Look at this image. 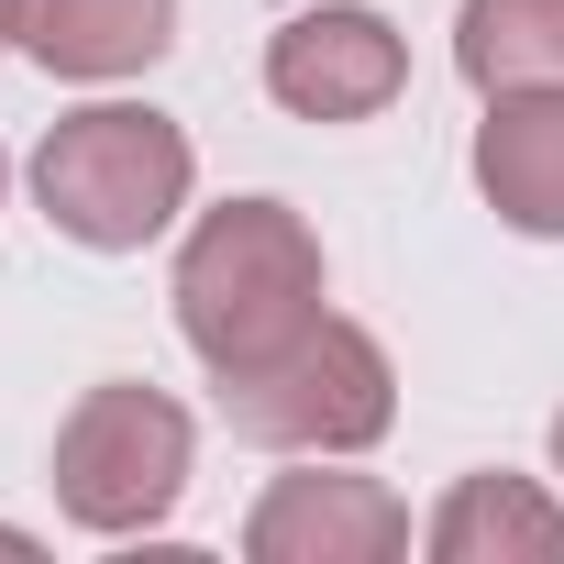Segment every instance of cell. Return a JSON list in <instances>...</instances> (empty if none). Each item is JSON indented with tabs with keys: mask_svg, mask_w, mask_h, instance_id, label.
<instances>
[{
	"mask_svg": "<svg viewBox=\"0 0 564 564\" xmlns=\"http://www.w3.org/2000/svg\"><path fill=\"white\" fill-rule=\"evenodd\" d=\"M410 542V509L377 476H276L243 520L254 564H388Z\"/></svg>",
	"mask_w": 564,
	"mask_h": 564,
	"instance_id": "8992f818",
	"label": "cell"
},
{
	"mask_svg": "<svg viewBox=\"0 0 564 564\" xmlns=\"http://www.w3.org/2000/svg\"><path fill=\"white\" fill-rule=\"evenodd\" d=\"M0 45H12V23H0Z\"/></svg>",
	"mask_w": 564,
	"mask_h": 564,
	"instance_id": "4fadbf2b",
	"label": "cell"
},
{
	"mask_svg": "<svg viewBox=\"0 0 564 564\" xmlns=\"http://www.w3.org/2000/svg\"><path fill=\"white\" fill-rule=\"evenodd\" d=\"M0 553H34V531H0Z\"/></svg>",
	"mask_w": 564,
	"mask_h": 564,
	"instance_id": "8fae6325",
	"label": "cell"
},
{
	"mask_svg": "<svg viewBox=\"0 0 564 564\" xmlns=\"http://www.w3.org/2000/svg\"><path fill=\"white\" fill-rule=\"evenodd\" d=\"M476 188L520 232H564V89H498L476 133Z\"/></svg>",
	"mask_w": 564,
	"mask_h": 564,
	"instance_id": "ba28073f",
	"label": "cell"
},
{
	"mask_svg": "<svg viewBox=\"0 0 564 564\" xmlns=\"http://www.w3.org/2000/svg\"><path fill=\"white\" fill-rule=\"evenodd\" d=\"M553 465H564V421H553Z\"/></svg>",
	"mask_w": 564,
	"mask_h": 564,
	"instance_id": "7c38bea8",
	"label": "cell"
},
{
	"mask_svg": "<svg viewBox=\"0 0 564 564\" xmlns=\"http://www.w3.org/2000/svg\"><path fill=\"white\" fill-rule=\"evenodd\" d=\"M454 67L487 100L498 89H564V0H465Z\"/></svg>",
	"mask_w": 564,
	"mask_h": 564,
	"instance_id": "30bf717a",
	"label": "cell"
},
{
	"mask_svg": "<svg viewBox=\"0 0 564 564\" xmlns=\"http://www.w3.org/2000/svg\"><path fill=\"white\" fill-rule=\"evenodd\" d=\"M399 78H410V45L377 12H355V0H322V12H300L265 45V89L300 122H366L399 100Z\"/></svg>",
	"mask_w": 564,
	"mask_h": 564,
	"instance_id": "5b68a950",
	"label": "cell"
},
{
	"mask_svg": "<svg viewBox=\"0 0 564 564\" xmlns=\"http://www.w3.org/2000/svg\"><path fill=\"white\" fill-rule=\"evenodd\" d=\"M432 553L443 564H553L564 553V498H542L531 476H465L432 509Z\"/></svg>",
	"mask_w": 564,
	"mask_h": 564,
	"instance_id": "9c48e42d",
	"label": "cell"
},
{
	"mask_svg": "<svg viewBox=\"0 0 564 564\" xmlns=\"http://www.w3.org/2000/svg\"><path fill=\"white\" fill-rule=\"evenodd\" d=\"M388 410H399L388 355H377L355 322H333V311H322L289 355L221 377V421H232L243 443H276V454H355V443L388 432Z\"/></svg>",
	"mask_w": 564,
	"mask_h": 564,
	"instance_id": "3957f363",
	"label": "cell"
},
{
	"mask_svg": "<svg viewBox=\"0 0 564 564\" xmlns=\"http://www.w3.org/2000/svg\"><path fill=\"white\" fill-rule=\"evenodd\" d=\"M322 322V243L289 199H232L188 232L177 254V333L210 377H243L289 355Z\"/></svg>",
	"mask_w": 564,
	"mask_h": 564,
	"instance_id": "6da1fadb",
	"label": "cell"
},
{
	"mask_svg": "<svg viewBox=\"0 0 564 564\" xmlns=\"http://www.w3.org/2000/svg\"><path fill=\"white\" fill-rule=\"evenodd\" d=\"M188 487V410L155 388H89L56 432V509L78 531H155Z\"/></svg>",
	"mask_w": 564,
	"mask_h": 564,
	"instance_id": "277c9868",
	"label": "cell"
},
{
	"mask_svg": "<svg viewBox=\"0 0 564 564\" xmlns=\"http://www.w3.org/2000/svg\"><path fill=\"white\" fill-rule=\"evenodd\" d=\"M34 199L67 243L89 254H133L155 243L177 210H188V133L166 111H133V100H100V111H67L34 155Z\"/></svg>",
	"mask_w": 564,
	"mask_h": 564,
	"instance_id": "7a4b0ae2",
	"label": "cell"
},
{
	"mask_svg": "<svg viewBox=\"0 0 564 564\" xmlns=\"http://www.w3.org/2000/svg\"><path fill=\"white\" fill-rule=\"evenodd\" d=\"M0 23L56 78H133V67L166 56L177 0H0Z\"/></svg>",
	"mask_w": 564,
	"mask_h": 564,
	"instance_id": "52a82bcc",
	"label": "cell"
}]
</instances>
